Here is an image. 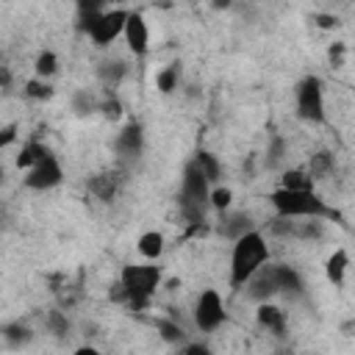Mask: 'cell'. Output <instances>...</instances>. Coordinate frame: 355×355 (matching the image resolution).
<instances>
[{
  "instance_id": "obj_1",
  "label": "cell",
  "mask_w": 355,
  "mask_h": 355,
  "mask_svg": "<svg viewBox=\"0 0 355 355\" xmlns=\"http://www.w3.org/2000/svg\"><path fill=\"white\" fill-rule=\"evenodd\" d=\"M269 202L275 205L277 216H288V219H336L338 225H344V216L330 208L316 191H286L277 189L269 194Z\"/></svg>"
},
{
  "instance_id": "obj_2",
  "label": "cell",
  "mask_w": 355,
  "mask_h": 355,
  "mask_svg": "<svg viewBox=\"0 0 355 355\" xmlns=\"http://www.w3.org/2000/svg\"><path fill=\"white\" fill-rule=\"evenodd\" d=\"M266 263H269L266 239L258 230L241 236L239 241H233V252H230V286L244 288L250 283V277Z\"/></svg>"
},
{
  "instance_id": "obj_3",
  "label": "cell",
  "mask_w": 355,
  "mask_h": 355,
  "mask_svg": "<svg viewBox=\"0 0 355 355\" xmlns=\"http://www.w3.org/2000/svg\"><path fill=\"white\" fill-rule=\"evenodd\" d=\"M119 283L125 288V305H130L133 311H141L150 305V297L161 283V269L150 263H128L122 266Z\"/></svg>"
},
{
  "instance_id": "obj_4",
  "label": "cell",
  "mask_w": 355,
  "mask_h": 355,
  "mask_svg": "<svg viewBox=\"0 0 355 355\" xmlns=\"http://www.w3.org/2000/svg\"><path fill=\"white\" fill-rule=\"evenodd\" d=\"M297 116L302 122L322 125L327 119L324 114V83L319 75H305L297 83Z\"/></svg>"
},
{
  "instance_id": "obj_5",
  "label": "cell",
  "mask_w": 355,
  "mask_h": 355,
  "mask_svg": "<svg viewBox=\"0 0 355 355\" xmlns=\"http://www.w3.org/2000/svg\"><path fill=\"white\" fill-rule=\"evenodd\" d=\"M128 17H130L128 8H105V11L97 17V22H94L86 33H89V39H92L97 47H108L119 33H125Z\"/></svg>"
},
{
  "instance_id": "obj_6",
  "label": "cell",
  "mask_w": 355,
  "mask_h": 355,
  "mask_svg": "<svg viewBox=\"0 0 355 355\" xmlns=\"http://www.w3.org/2000/svg\"><path fill=\"white\" fill-rule=\"evenodd\" d=\"M194 322L202 333H214L222 322H225V305H222V297L214 291V288H205L200 297H197V305H194Z\"/></svg>"
},
{
  "instance_id": "obj_7",
  "label": "cell",
  "mask_w": 355,
  "mask_h": 355,
  "mask_svg": "<svg viewBox=\"0 0 355 355\" xmlns=\"http://www.w3.org/2000/svg\"><path fill=\"white\" fill-rule=\"evenodd\" d=\"M61 180H64V169H61V164H58V158L53 153L25 172V186L28 189H36V191L55 189Z\"/></svg>"
},
{
  "instance_id": "obj_8",
  "label": "cell",
  "mask_w": 355,
  "mask_h": 355,
  "mask_svg": "<svg viewBox=\"0 0 355 355\" xmlns=\"http://www.w3.org/2000/svg\"><path fill=\"white\" fill-rule=\"evenodd\" d=\"M244 288H247V297H250V300H255L258 305H261V302H269L275 294H280L275 263H266V266H261V269H258V272L250 277V283H247Z\"/></svg>"
},
{
  "instance_id": "obj_9",
  "label": "cell",
  "mask_w": 355,
  "mask_h": 355,
  "mask_svg": "<svg viewBox=\"0 0 355 355\" xmlns=\"http://www.w3.org/2000/svg\"><path fill=\"white\" fill-rule=\"evenodd\" d=\"M252 230H255V222L244 211H222L219 225H216V233L222 239H227V241H239L241 236H247Z\"/></svg>"
},
{
  "instance_id": "obj_10",
  "label": "cell",
  "mask_w": 355,
  "mask_h": 355,
  "mask_svg": "<svg viewBox=\"0 0 355 355\" xmlns=\"http://www.w3.org/2000/svg\"><path fill=\"white\" fill-rule=\"evenodd\" d=\"M141 147H144V130L139 122H128L114 139V153L119 158H139Z\"/></svg>"
},
{
  "instance_id": "obj_11",
  "label": "cell",
  "mask_w": 355,
  "mask_h": 355,
  "mask_svg": "<svg viewBox=\"0 0 355 355\" xmlns=\"http://www.w3.org/2000/svg\"><path fill=\"white\" fill-rule=\"evenodd\" d=\"M125 42H128V50L133 55H144L147 47H150V31H147V22L139 11H130L128 22H125Z\"/></svg>"
},
{
  "instance_id": "obj_12",
  "label": "cell",
  "mask_w": 355,
  "mask_h": 355,
  "mask_svg": "<svg viewBox=\"0 0 355 355\" xmlns=\"http://www.w3.org/2000/svg\"><path fill=\"white\" fill-rule=\"evenodd\" d=\"M255 319H258V324H261L263 330H269L272 336H277V338L286 336V313H283L277 305L261 302L258 311H255Z\"/></svg>"
},
{
  "instance_id": "obj_13",
  "label": "cell",
  "mask_w": 355,
  "mask_h": 355,
  "mask_svg": "<svg viewBox=\"0 0 355 355\" xmlns=\"http://www.w3.org/2000/svg\"><path fill=\"white\" fill-rule=\"evenodd\" d=\"M119 183H122V175L119 172H100L94 178H89V191L103 200V202H111L119 191Z\"/></svg>"
},
{
  "instance_id": "obj_14",
  "label": "cell",
  "mask_w": 355,
  "mask_h": 355,
  "mask_svg": "<svg viewBox=\"0 0 355 355\" xmlns=\"http://www.w3.org/2000/svg\"><path fill=\"white\" fill-rule=\"evenodd\" d=\"M125 75H128V67H125V61H119V58H105V61H100V67H97V78H100V83H103L108 92H114V89L122 83Z\"/></svg>"
},
{
  "instance_id": "obj_15",
  "label": "cell",
  "mask_w": 355,
  "mask_h": 355,
  "mask_svg": "<svg viewBox=\"0 0 355 355\" xmlns=\"http://www.w3.org/2000/svg\"><path fill=\"white\" fill-rule=\"evenodd\" d=\"M347 266H349V255L344 250H333L330 258L324 261V275L333 286H344V277H347Z\"/></svg>"
},
{
  "instance_id": "obj_16",
  "label": "cell",
  "mask_w": 355,
  "mask_h": 355,
  "mask_svg": "<svg viewBox=\"0 0 355 355\" xmlns=\"http://www.w3.org/2000/svg\"><path fill=\"white\" fill-rule=\"evenodd\" d=\"M275 272H277V286H280V294H302V277L294 266L288 263H275Z\"/></svg>"
},
{
  "instance_id": "obj_17",
  "label": "cell",
  "mask_w": 355,
  "mask_h": 355,
  "mask_svg": "<svg viewBox=\"0 0 355 355\" xmlns=\"http://www.w3.org/2000/svg\"><path fill=\"white\" fill-rule=\"evenodd\" d=\"M191 161L200 166V172L205 175L208 183H216V180L222 178V164H219V158H216L214 153H208V150H197Z\"/></svg>"
},
{
  "instance_id": "obj_18",
  "label": "cell",
  "mask_w": 355,
  "mask_h": 355,
  "mask_svg": "<svg viewBox=\"0 0 355 355\" xmlns=\"http://www.w3.org/2000/svg\"><path fill=\"white\" fill-rule=\"evenodd\" d=\"M280 189H286V191H313V178L305 169H288L280 178Z\"/></svg>"
},
{
  "instance_id": "obj_19",
  "label": "cell",
  "mask_w": 355,
  "mask_h": 355,
  "mask_svg": "<svg viewBox=\"0 0 355 355\" xmlns=\"http://www.w3.org/2000/svg\"><path fill=\"white\" fill-rule=\"evenodd\" d=\"M139 252L147 258V261H158L164 255V236L158 230H147L139 236Z\"/></svg>"
},
{
  "instance_id": "obj_20",
  "label": "cell",
  "mask_w": 355,
  "mask_h": 355,
  "mask_svg": "<svg viewBox=\"0 0 355 355\" xmlns=\"http://www.w3.org/2000/svg\"><path fill=\"white\" fill-rule=\"evenodd\" d=\"M50 155V150L44 147V144H39V141H28L22 150H19V155H17V166L19 169H31V166H36L42 158H47Z\"/></svg>"
},
{
  "instance_id": "obj_21",
  "label": "cell",
  "mask_w": 355,
  "mask_h": 355,
  "mask_svg": "<svg viewBox=\"0 0 355 355\" xmlns=\"http://www.w3.org/2000/svg\"><path fill=\"white\" fill-rule=\"evenodd\" d=\"M333 166H336L333 153H330V150H319V153H313V155H311V161H308V169H305V172H308L313 180H319V178L330 175V172H333Z\"/></svg>"
},
{
  "instance_id": "obj_22",
  "label": "cell",
  "mask_w": 355,
  "mask_h": 355,
  "mask_svg": "<svg viewBox=\"0 0 355 355\" xmlns=\"http://www.w3.org/2000/svg\"><path fill=\"white\" fill-rule=\"evenodd\" d=\"M3 338H6V344L8 347H22V344H28L31 338H33V333L22 324V322H8L6 327H3Z\"/></svg>"
},
{
  "instance_id": "obj_23",
  "label": "cell",
  "mask_w": 355,
  "mask_h": 355,
  "mask_svg": "<svg viewBox=\"0 0 355 355\" xmlns=\"http://www.w3.org/2000/svg\"><path fill=\"white\" fill-rule=\"evenodd\" d=\"M33 69H36V78H53L55 72H58V58H55V53L53 50H42L39 55H36V61H33Z\"/></svg>"
},
{
  "instance_id": "obj_24",
  "label": "cell",
  "mask_w": 355,
  "mask_h": 355,
  "mask_svg": "<svg viewBox=\"0 0 355 355\" xmlns=\"http://www.w3.org/2000/svg\"><path fill=\"white\" fill-rule=\"evenodd\" d=\"M155 327H158V333H161V338H164L166 344H183V341H186L183 327H180L178 322H172V319H158Z\"/></svg>"
},
{
  "instance_id": "obj_25",
  "label": "cell",
  "mask_w": 355,
  "mask_h": 355,
  "mask_svg": "<svg viewBox=\"0 0 355 355\" xmlns=\"http://www.w3.org/2000/svg\"><path fill=\"white\" fill-rule=\"evenodd\" d=\"M178 78H180V69H178V64H169V67H164V69L158 72V78H155V86H158V92H161V94H169V92H175V89H178Z\"/></svg>"
},
{
  "instance_id": "obj_26",
  "label": "cell",
  "mask_w": 355,
  "mask_h": 355,
  "mask_svg": "<svg viewBox=\"0 0 355 355\" xmlns=\"http://www.w3.org/2000/svg\"><path fill=\"white\" fill-rule=\"evenodd\" d=\"M22 92H25V97H31V100H50V97H53V86H50L47 80H42V78H31Z\"/></svg>"
},
{
  "instance_id": "obj_27",
  "label": "cell",
  "mask_w": 355,
  "mask_h": 355,
  "mask_svg": "<svg viewBox=\"0 0 355 355\" xmlns=\"http://www.w3.org/2000/svg\"><path fill=\"white\" fill-rule=\"evenodd\" d=\"M269 233L280 236V239H297V222L288 219V216H275L269 222Z\"/></svg>"
},
{
  "instance_id": "obj_28",
  "label": "cell",
  "mask_w": 355,
  "mask_h": 355,
  "mask_svg": "<svg viewBox=\"0 0 355 355\" xmlns=\"http://www.w3.org/2000/svg\"><path fill=\"white\" fill-rule=\"evenodd\" d=\"M324 236V225L319 219H308V222H297V239H311V241H319Z\"/></svg>"
},
{
  "instance_id": "obj_29",
  "label": "cell",
  "mask_w": 355,
  "mask_h": 355,
  "mask_svg": "<svg viewBox=\"0 0 355 355\" xmlns=\"http://www.w3.org/2000/svg\"><path fill=\"white\" fill-rule=\"evenodd\" d=\"M72 108H75L78 114H92V111L100 108V103H97L86 89H80V92H75V97H72Z\"/></svg>"
},
{
  "instance_id": "obj_30",
  "label": "cell",
  "mask_w": 355,
  "mask_h": 355,
  "mask_svg": "<svg viewBox=\"0 0 355 355\" xmlns=\"http://www.w3.org/2000/svg\"><path fill=\"white\" fill-rule=\"evenodd\" d=\"M283 153H286V141H283L280 136H275V139L269 141V150H266V166L275 169V166L283 161Z\"/></svg>"
},
{
  "instance_id": "obj_31",
  "label": "cell",
  "mask_w": 355,
  "mask_h": 355,
  "mask_svg": "<svg viewBox=\"0 0 355 355\" xmlns=\"http://www.w3.org/2000/svg\"><path fill=\"white\" fill-rule=\"evenodd\" d=\"M230 202H233V191H230L227 186H216V189L211 191V205H214L216 211H230Z\"/></svg>"
},
{
  "instance_id": "obj_32",
  "label": "cell",
  "mask_w": 355,
  "mask_h": 355,
  "mask_svg": "<svg viewBox=\"0 0 355 355\" xmlns=\"http://www.w3.org/2000/svg\"><path fill=\"white\" fill-rule=\"evenodd\" d=\"M44 322H47L50 333H55V336H67V333H69V322H67V316H64L61 311H50Z\"/></svg>"
},
{
  "instance_id": "obj_33",
  "label": "cell",
  "mask_w": 355,
  "mask_h": 355,
  "mask_svg": "<svg viewBox=\"0 0 355 355\" xmlns=\"http://www.w3.org/2000/svg\"><path fill=\"white\" fill-rule=\"evenodd\" d=\"M100 111H103L105 116H111V119H116V116L122 114V105H119V100H116V97L111 94V97H108L105 103H100Z\"/></svg>"
},
{
  "instance_id": "obj_34",
  "label": "cell",
  "mask_w": 355,
  "mask_h": 355,
  "mask_svg": "<svg viewBox=\"0 0 355 355\" xmlns=\"http://www.w3.org/2000/svg\"><path fill=\"white\" fill-rule=\"evenodd\" d=\"M14 139H17V125L11 122V125H6V128L0 130V147H8Z\"/></svg>"
},
{
  "instance_id": "obj_35",
  "label": "cell",
  "mask_w": 355,
  "mask_h": 355,
  "mask_svg": "<svg viewBox=\"0 0 355 355\" xmlns=\"http://www.w3.org/2000/svg\"><path fill=\"white\" fill-rule=\"evenodd\" d=\"M316 25H319V28H324V31H330V28H336V25H338V19H336L333 14H316Z\"/></svg>"
},
{
  "instance_id": "obj_36",
  "label": "cell",
  "mask_w": 355,
  "mask_h": 355,
  "mask_svg": "<svg viewBox=\"0 0 355 355\" xmlns=\"http://www.w3.org/2000/svg\"><path fill=\"white\" fill-rule=\"evenodd\" d=\"M186 355H214V352H211L205 344H197V341H194V344L186 347Z\"/></svg>"
},
{
  "instance_id": "obj_37",
  "label": "cell",
  "mask_w": 355,
  "mask_h": 355,
  "mask_svg": "<svg viewBox=\"0 0 355 355\" xmlns=\"http://www.w3.org/2000/svg\"><path fill=\"white\" fill-rule=\"evenodd\" d=\"M341 53H344V44L336 42V44L330 47V61H333V64H341Z\"/></svg>"
},
{
  "instance_id": "obj_38",
  "label": "cell",
  "mask_w": 355,
  "mask_h": 355,
  "mask_svg": "<svg viewBox=\"0 0 355 355\" xmlns=\"http://www.w3.org/2000/svg\"><path fill=\"white\" fill-rule=\"evenodd\" d=\"M75 355H100L94 347H80V349H75Z\"/></svg>"
},
{
  "instance_id": "obj_39",
  "label": "cell",
  "mask_w": 355,
  "mask_h": 355,
  "mask_svg": "<svg viewBox=\"0 0 355 355\" xmlns=\"http://www.w3.org/2000/svg\"><path fill=\"white\" fill-rule=\"evenodd\" d=\"M341 330H344L347 336H355V322H344V324H341Z\"/></svg>"
},
{
  "instance_id": "obj_40",
  "label": "cell",
  "mask_w": 355,
  "mask_h": 355,
  "mask_svg": "<svg viewBox=\"0 0 355 355\" xmlns=\"http://www.w3.org/2000/svg\"><path fill=\"white\" fill-rule=\"evenodd\" d=\"M277 355H294V352H291V349H280Z\"/></svg>"
},
{
  "instance_id": "obj_41",
  "label": "cell",
  "mask_w": 355,
  "mask_h": 355,
  "mask_svg": "<svg viewBox=\"0 0 355 355\" xmlns=\"http://www.w3.org/2000/svg\"><path fill=\"white\" fill-rule=\"evenodd\" d=\"M178 355H186V349H183V352H178Z\"/></svg>"
}]
</instances>
